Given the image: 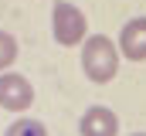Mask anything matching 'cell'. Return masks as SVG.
<instances>
[{"label":"cell","mask_w":146,"mask_h":136,"mask_svg":"<svg viewBox=\"0 0 146 136\" xmlns=\"http://www.w3.org/2000/svg\"><path fill=\"white\" fill-rule=\"evenodd\" d=\"M82 68H85L88 82H95V85L112 82L115 71H119V44L106 34L85 37L82 41Z\"/></svg>","instance_id":"cell-1"},{"label":"cell","mask_w":146,"mask_h":136,"mask_svg":"<svg viewBox=\"0 0 146 136\" xmlns=\"http://www.w3.org/2000/svg\"><path fill=\"white\" fill-rule=\"evenodd\" d=\"M51 34L61 48H75L88 37V21L72 0H54L51 7Z\"/></svg>","instance_id":"cell-2"},{"label":"cell","mask_w":146,"mask_h":136,"mask_svg":"<svg viewBox=\"0 0 146 136\" xmlns=\"http://www.w3.org/2000/svg\"><path fill=\"white\" fill-rule=\"evenodd\" d=\"M34 102V89L24 75L17 71H0V109L7 112H24Z\"/></svg>","instance_id":"cell-3"},{"label":"cell","mask_w":146,"mask_h":136,"mask_svg":"<svg viewBox=\"0 0 146 136\" xmlns=\"http://www.w3.org/2000/svg\"><path fill=\"white\" fill-rule=\"evenodd\" d=\"M119 55L129 61H146V14L129 17L119 31Z\"/></svg>","instance_id":"cell-4"},{"label":"cell","mask_w":146,"mask_h":136,"mask_svg":"<svg viewBox=\"0 0 146 136\" xmlns=\"http://www.w3.org/2000/svg\"><path fill=\"white\" fill-rule=\"evenodd\" d=\"M82 136H119V116L109 105H88L78 119Z\"/></svg>","instance_id":"cell-5"},{"label":"cell","mask_w":146,"mask_h":136,"mask_svg":"<svg viewBox=\"0 0 146 136\" xmlns=\"http://www.w3.org/2000/svg\"><path fill=\"white\" fill-rule=\"evenodd\" d=\"M3 136H48V129L41 119H17V123H10V129Z\"/></svg>","instance_id":"cell-6"},{"label":"cell","mask_w":146,"mask_h":136,"mask_svg":"<svg viewBox=\"0 0 146 136\" xmlns=\"http://www.w3.org/2000/svg\"><path fill=\"white\" fill-rule=\"evenodd\" d=\"M14 61H17V41H14V34L0 31V71L10 68Z\"/></svg>","instance_id":"cell-7"},{"label":"cell","mask_w":146,"mask_h":136,"mask_svg":"<svg viewBox=\"0 0 146 136\" xmlns=\"http://www.w3.org/2000/svg\"><path fill=\"white\" fill-rule=\"evenodd\" d=\"M133 136H146V133H133Z\"/></svg>","instance_id":"cell-8"}]
</instances>
